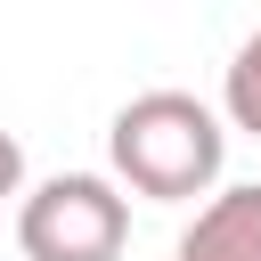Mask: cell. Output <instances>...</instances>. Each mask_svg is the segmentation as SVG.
<instances>
[{
    "mask_svg": "<svg viewBox=\"0 0 261 261\" xmlns=\"http://www.w3.org/2000/svg\"><path fill=\"white\" fill-rule=\"evenodd\" d=\"M220 106H228L237 130L261 139V24L237 41V57H228V73H220Z\"/></svg>",
    "mask_w": 261,
    "mask_h": 261,
    "instance_id": "277c9868",
    "label": "cell"
},
{
    "mask_svg": "<svg viewBox=\"0 0 261 261\" xmlns=\"http://www.w3.org/2000/svg\"><path fill=\"white\" fill-rule=\"evenodd\" d=\"M106 155H114V179L130 196L179 204V196H204L220 179L228 130H220V114L196 90H139L114 114V130H106Z\"/></svg>",
    "mask_w": 261,
    "mask_h": 261,
    "instance_id": "6da1fadb",
    "label": "cell"
},
{
    "mask_svg": "<svg viewBox=\"0 0 261 261\" xmlns=\"http://www.w3.org/2000/svg\"><path fill=\"white\" fill-rule=\"evenodd\" d=\"M171 261H261V179L253 188H220L188 228Z\"/></svg>",
    "mask_w": 261,
    "mask_h": 261,
    "instance_id": "3957f363",
    "label": "cell"
},
{
    "mask_svg": "<svg viewBox=\"0 0 261 261\" xmlns=\"http://www.w3.org/2000/svg\"><path fill=\"white\" fill-rule=\"evenodd\" d=\"M24 261H122L130 245V196L106 171H57L16 204Z\"/></svg>",
    "mask_w": 261,
    "mask_h": 261,
    "instance_id": "7a4b0ae2",
    "label": "cell"
},
{
    "mask_svg": "<svg viewBox=\"0 0 261 261\" xmlns=\"http://www.w3.org/2000/svg\"><path fill=\"white\" fill-rule=\"evenodd\" d=\"M24 188V147H16V130H0V204Z\"/></svg>",
    "mask_w": 261,
    "mask_h": 261,
    "instance_id": "5b68a950",
    "label": "cell"
}]
</instances>
